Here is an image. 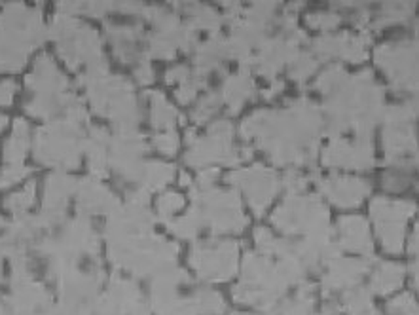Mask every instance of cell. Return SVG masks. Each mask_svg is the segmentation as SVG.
<instances>
[{"label": "cell", "mask_w": 419, "mask_h": 315, "mask_svg": "<svg viewBox=\"0 0 419 315\" xmlns=\"http://www.w3.org/2000/svg\"><path fill=\"white\" fill-rule=\"evenodd\" d=\"M228 181L239 186L247 194V200H249L250 207L255 209L256 215H262L264 209L271 204V200L276 197L277 190H279L277 175L264 165L234 171Z\"/></svg>", "instance_id": "11"}, {"label": "cell", "mask_w": 419, "mask_h": 315, "mask_svg": "<svg viewBox=\"0 0 419 315\" xmlns=\"http://www.w3.org/2000/svg\"><path fill=\"white\" fill-rule=\"evenodd\" d=\"M6 116H4V114H0V132H2V130H4V127H6Z\"/></svg>", "instance_id": "45"}, {"label": "cell", "mask_w": 419, "mask_h": 315, "mask_svg": "<svg viewBox=\"0 0 419 315\" xmlns=\"http://www.w3.org/2000/svg\"><path fill=\"white\" fill-rule=\"evenodd\" d=\"M204 218L199 215V211L192 209V213H188L184 218H178L175 223H171V230L175 232L177 236L183 237H194L197 236V232L201 230L204 226Z\"/></svg>", "instance_id": "27"}, {"label": "cell", "mask_w": 419, "mask_h": 315, "mask_svg": "<svg viewBox=\"0 0 419 315\" xmlns=\"http://www.w3.org/2000/svg\"><path fill=\"white\" fill-rule=\"evenodd\" d=\"M346 78H348L346 71H343L341 66L332 65L328 66L327 71L319 76V80H317V88H319L325 95H330V93L336 92V90L346 82Z\"/></svg>", "instance_id": "28"}, {"label": "cell", "mask_w": 419, "mask_h": 315, "mask_svg": "<svg viewBox=\"0 0 419 315\" xmlns=\"http://www.w3.org/2000/svg\"><path fill=\"white\" fill-rule=\"evenodd\" d=\"M177 52V44L175 40L165 36L162 33H154L150 36V55L154 57H162V59H171Z\"/></svg>", "instance_id": "32"}, {"label": "cell", "mask_w": 419, "mask_h": 315, "mask_svg": "<svg viewBox=\"0 0 419 315\" xmlns=\"http://www.w3.org/2000/svg\"><path fill=\"white\" fill-rule=\"evenodd\" d=\"M15 90H17V85L13 84L12 80H4V82H0V105H10Z\"/></svg>", "instance_id": "42"}, {"label": "cell", "mask_w": 419, "mask_h": 315, "mask_svg": "<svg viewBox=\"0 0 419 315\" xmlns=\"http://www.w3.org/2000/svg\"><path fill=\"white\" fill-rule=\"evenodd\" d=\"M343 306L348 309L349 315H367L372 308L370 304V293L364 289H355L346 295Z\"/></svg>", "instance_id": "29"}, {"label": "cell", "mask_w": 419, "mask_h": 315, "mask_svg": "<svg viewBox=\"0 0 419 315\" xmlns=\"http://www.w3.org/2000/svg\"><path fill=\"white\" fill-rule=\"evenodd\" d=\"M412 183V177H410V171L404 169H393L383 175V188L389 192H400L408 188Z\"/></svg>", "instance_id": "34"}, {"label": "cell", "mask_w": 419, "mask_h": 315, "mask_svg": "<svg viewBox=\"0 0 419 315\" xmlns=\"http://www.w3.org/2000/svg\"><path fill=\"white\" fill-rule=\"evenodd\" d=\"M253 93H255V82L250 78L249 65H245L241 73L234 74L226 80L222 99L228 103L229 112L236 114V112L241 111L243 103H247L253 97Z\"/></svg>", "instance_id": "19"}, {"label": "cell", "mask_w": 419, "mask_h": 315, "mask_svg": "<svg viewBox=\"0 0 419 315\" xmlns=\"http://www.w3.org/2000/svg\"><path fill=\"white\" fill-rule=\"evenodd\" d=\"M372 315H378V314H372Z\"/></svg>", "instance_id": "48"}, {"label": "cell", "mask_w": 419, "mask_h": 315, "mask_svg": "<svg viewBox=\"0 0 419 315\" xmlns=\"http://www.w3.org/2000/svg\"><path fill=\"white\" fill-rule=\"evenodd\" d=\"M285 186H287L288 192H292V194L301 192L306 188V177L301 175L300 171H288L287 175H285Z\"/></svg>", "instance_id": "39"}, {"label": "cell", "mask_w": 419, "mask_h": 315, "mask_svg": "<svg viewBox=\"0 0 419 315\" xmlns=\"http://www.w3.org/2000/svg\"><path fill=\"white\" fill-rule=\"evenodd\" d=\"M319 106L300 99L290 103L287 111H260L245 120L243 137L255 139L277 165H301L313 162L322 130Z\"/></svg>", "instance_id": "1"}, {"label": "cell", "mask_w": 419, "mask_h": 315, "mask_svg": "<svg viewBox=\"0 0 419 315\" xmlns=\"http://www.w3.org/2000/svg\"><path fill=\"white\" fill-rule=\"evenodd\" d=\"M192 266L209 281H224L234 276L237 268V245L232 241L199 245L192 251Z\"/></svg>", "instance_id": "10"}, {"label": "cell", "mask_w": 419, "mask_h": 315, "mask_svg": "<svg viewBox=\"0 0 419 315\" xmlns=\"http://www.w3.org/2000/svg\"><path fill=\"white\" fill-rule=\"evenodd\" d=\"M152 103V125L157 130H171L173 125L177 124L178 114L173 106L167 103V99L164 97V93L154 92L150 93Z\"/></svg>", "instance_id": "23"}, {"label": "cell", "mask_w": 419, "mask_h": 315, "mask_svg": "<svg viewBox=\"0 0 419 315\" xmlns=\"http://www.w3.org/2000/svg\"><path fill=\"white\" fill-rule=\"evenodd\" d=\"M93 108L101 116H108L122 130H133L139 122L137 99L133 95V88L127 80L120 76H105L87 85Z\"/></svg>", "instance_id": "3"}, {"label": "cell", "mask_w": 419, "mask_h": 315, "mask_svg": "<svg viewBox=\"0 0 419 315\" xmlns=\"http://www.w3.org/2000/svg\"><path fill=\"white\" fill-rule=\"evenodd\" d=\"M188 8H192L190 12V29L197 31V29H205V31H213L218 33V27H220V18L215 10H211L207 6L201 4H188Z\"/></svg>", "instance_id": "25"}, {"label": "cell", "mask_w": 419, "mask_h": 315, "mask_svg": "<svg viewBox=\"0 0 419 315\" xmlns=\"http://www.w3.org/2000/svg\"><path fill=\"white\" fill-rule=\"evenodd\" d=\"M338 232H340V247H346L360 255H372V239L368 234L364 218L355 217V215L340 218Z\"/></svg>", "instance_id": "17"}, {"label": "cell", "mask_w": 419, "mask_h": 315, "mask_svg": "<svg viewBox=\"0 0 419 315\" xmlns=\"http://www.w3.org/2000/svg\"><path fill=\"white\" fill-rule=\"evenodd\" d=\"M194 204L204 223H209L215 232H239L247 224L239 197L234 192L204 188L194 194Z\"/></svg>", "instance_id": "7"}, {"label": "cell", "mask_w": 419, "mask_h": 315, "mask_svg": "<svg viewBox=\"0 0 419 315\" xmlns=\"http://www.w3.org/2000/svg\"><path fill=\"white\" fill-rule=\"evenodd\" d=\"M173 175H175L173 165L162 164V162H148V164H141L135 183L143 184V188L146 192L157 190V188H162V186L169 183Z\"/></svg>", "instance_id": "20"}, {"label": "cell", "mask_w": 419, "mask_h": 315, "mask_svg": "<svg viewBox=\"0 0 419 315\" xmlns=\"http://www.w3.org/2000/svg\"><path fill=\"white\" fill-rule=\"evenodd\" d=\"M178 145H180V141L173 132L169 133H159L154 137V146H156L157 150L162 152V154H169L173 156L175 152L178 150Z\"/></svg>", "instance_id": "38"}, {"label": "cell", "mask_w": 419, "mask_h": 315, "mask_svg": "<svg viewBox=\"0 0 419 315\" xmlns=\"http://www.w3.org/2000/svg\"><path fill=\"white\" fill-rule=\"evenodd\" d=\"M27 84L33 90L34 95H63L66 93V78L59 73L50 55H42L34 63V69L31 76L27 78Z\"/></svg>", "instance_id": "15"}, {"label": "cell", "mask_w": 419, "mask_h": 315, "mask_svg": "<svg viewBox=\"0 0 419 315\" xmlns=\"http://www.w3.org/2000/svg\"><path fill=\"white\" fill-rule=\"evenodd\" d=\"M367 272V260H355V258H351V260H336V262L330 264V270H328V274L325 276L322 283H325V289L327 290L351 287Z\"/></svg>", "instance_id": "18"}, {"label": "cell", "mask_w": 419, "mask_h": 315, "mask_svg": "<svg viewBox=\"0 0 419 315\" xmlns=\"http://www.w3.org/2000/svg\"><path fill=\"white\" fill-rule=\"evenodd\" d=\"M308 25L311 29H321V31H330L334 27L340 25V15L338 13H330V12H317V13H309L308 18Z\"/></svg>", "instance_id": "35"}, {"label": "cell", "mask_w": 419, "mask_h": 315, "mask_svg": "<svg viewBox=\"0 0 419 315\" xmlns=\"http://www.w3.org/2000/svg\"><path fill=\"white\" fill-rule=\"evenodd\" d=\"M34 192H36V184L31 183L27 184L25 188L17 194H12V196L6 200V207L13 213H25L34 202Z\"/></svg>", "instance_id": "31"}, {"label": "cell", "mask_w": 419, "mask_h": 315, "mask_svg": "<svg viewBox=\"0 0 419 315\" xmlns=\"http://www.w3.org/2000/svg\"><path fill=\"white\" fill-rule=\"evenodd\" d=\"M404 279V266L393 262L380 264L378 272L374 274L370 289L378 295H389L395 289H399L400 283Z\"/></svg>", "instance_id": "22"}, {"label": "cell", "mask_w": 419, "mask_h": 315, "mask_svg": "<svg viewBox=\"0 0 419 315\" xmlns=\"http://www.w3.org/2000/svg\"><path fill=\"white\" fill-rule=\"evenodd\" d=\"M232 135L234 127L228 120H216L211 125L209 135L204 139H197L190 146V150L186 154V164L192 167H205L209 164H228L236 165L239 162H245L253 156L250 148L245 150H236L232 145Z\"/></svg>", "instance_id": "5"}, {"label": "cell", "mask_w": 419, "mask_h": 315, "mask_svg": "<svg viewBox=\"0 0 419 315\" xmlns=\"http://www.w3.org/2000/svg\"><path fill=\"white\" fill-rule=\"evenodd\" d=\"M135 76H137L139 84H152L154 82V71H152V66L148 65V61L144 59L141 61L137 65V69H135Z\"/></svg>", "instance_id": "40"}, {"label": "cell", "mask_w": 419, "mask_h": 315, "mask_svg": "<svg viewBox=\"0 0 419 315\" xmlns=\"http://www.w3.org/2000/svg\"><path fill=\"white\" fill-rule=\"evenodd\" d=\"M413 8L416 4H408V2H397V4H381L380 13H378V20L374 21V29H380V27L393 25V23H400V21L410 20Z\"/></svg>", "instance_id": "24"}, {"label": "cell", "mask_w": 419, "mask_h": 315, "mask_svg": "<svg viewBox=\"0 0 419 315\" xmlns=\"http://www.w3.org/2000/svg\"><path fill=\"white\" fill-rule=\"evenodd\" d=\"M370 44V34H349L341 33L334 36H322V38L315 40L313 52L317 57H343L348 61H362L367 59V46Z\"/></svg>", "instance_id": "13"}, {"label": "cell", "mask_w": 419, "mask_h": 315, "mask_svg": "<svg viewBox=\"0 0 419 315\" xmlns=\"http://www.w3.org/2000/svg\"><path fill=\"white\" fill-rule=\"evenodd\" d=\"M52 38L59 42V53L71 69H78L82 63L93 65L103 61L101 42L95 31L82 25L71 15H57L48 29Z\"/></svg>", "instance_id": "4"}, {"label": "cell", "mask_w": 419, "mask_h": 315, "mask_svg": "<svg viewBox=\"0 0 419 315\" xmlns=\"http://www.w3.org/2000/svg\"><path fill=\"white\" fill-rule=\"evenodd\" d=\"M283 82H276V84L271 85V88H269L268 92H264L262 95L266 99H271V97H276V95H279V93H281V90H283Z\"/></svg>", "instance_id": "44"}, {"label": "cell", "mask_w": 419, "mask_h": 315, "mask_svg": "<svg viewBox=\"0 0 419 315\" xmlns=\"http://www.w3.org/2000/svg\"><path fill=\"white\" fill-rule=\"evenodd\" d=\"M31 146V132H29V125L23 120L15 122L13 127V135L8 139L6 146H4V160L8 165L21 164L27 156V150Z\"/></svg>", "instance_id": "21"}, {"label": "cell", "mask_w": 419, "mask_h": 315, "mask_svg": "<svg viewBox=\"0 0 419 315\" xmlns=\"http://www.w3.org/2000/svg\"><path fill=\"white\" fill-rule=\"evenodd\" d=\"M78 207L82 213H111L118 211V200L99 181L85 178L78 184Z\"/></svg>", "instance_id": "16"}, {"label": "cell", "mask_w": 419, "mask_h": 315, "mask_svg": "<svg viewBox=\"0 0 419 315\" xmlns=\"http://www.w3.org/2000/svg\"><path fill=\"white\" fill-rule=\"evenodd\" d=\"M288 65H290V78L296 82H304L315 73V69L319 66V59H315L309 53H298Z\"/></svg>", "instance_id": "26"}, {"label": "cell", "mask_w": 419, "mask_h": 315, "mask_svg": "<svg viewBox=\"0 0 419 315\" xmlns=\"http://www.w3.org/2000/svg\"><path fill=\"white\" fill-rule=\"evenodd\" d=\"M84 146L80 124L71 120H57L42 127L34 137V158L48 165L76 167L80 150Z\"/></svg>", "instance_id": "2"}, {"label": "cell", "mask_w": 419, "mask_h": 315, "mask_svg": "<svg viewBox=\"0 0 419 315\" xmlns=\"http://www.w3.org/2000/svg\"><path fill=\"white\" fill-rule=\"evenodd\" d=\"M277 228L287 234L306 232L309 236L330 232L325 205L313 196H290L271 217Z\"/></svg>", "instance_id": "6"}, {"label": "cell", "mask_w": 419, "mask_h": 315, "mask_svg": "<svg viewBox=\"0 0 419 315\" xmlns=\"http://www.w3.org/2000/svg\"><path fill=\"white\" fill-rule=\"evenodd\" d=\"M220 105H222V97L218 95V93H209V95H205L199 103H197L196 111H194V122L196 124H204V122H207V120L215 114L218 108H220Z\"/></svg>", "instance_id": "30"}, {"label": "cell", "mask_w": 419, "mask_h": 315, "mask_svg": "<svg viewBox=\"0 0 419 315\" xmlns=\"http://www.w3.org/2000/svg\"><path fill=\"white\" fill-rule=\"evenodd\" d=\"M183 207V197L175 194V192H169V194H164V196L159 197V202H157V211H159V215L164 218L171 217L175 211H178Z\"/></svg>", "instance_id": "37"}, {"label": "cell", "mask_w": 419, "mask_h": 315, "mask_svg": "<svg viewBox=\"0 0 419 315\" xmlns=\"http://www.w3.org/2000/svg\"><path fill=\"white\" fill-rule=\"evenodd\" d=\"M319 188L338 207H357L370 194V184L362 178L332 177L321 181Z\"/></svg>", "instance_id": "14"}, {"label": "cell", "mask_w": 419, "mask_h": 315, "mask_svg": "<svg viewBox=\"0 0 419 315\" xmlns=\"http://www.w3.org/2000/svg\"><path fill=\"white\" fill-rule=\"evenodd\" d=\"M321 315H338V314H336L334 309H325V312H322Z\"/></svg>", "instance_id": "47"}, {"label": "cell", "mask_w": 419, "mask_h": 315, "mask_svg": "<svg viewBox=\"0 0 419 315\" xmlns=\"http://www.w3.org/2000/svg\"><path fill=\"white\" fill-rule=\"evenodd\" d=\"M376 61L389 76L395 90L399 92H416L418 88V48L416 42L400 40L387 42L378 48Z\"/></svg>", "instance_id": "8"}, {"label": "cell", "mask_w": 419, "mask_h": 315, "mask_svg": "<svg viewBox=\"0 0 419 315\" xmlns=\"http://www.w3.org/2000/svg\"><path fill=\"white\" fill-rule=\"evenodd\" d=\"M322 164L328 167L368 169L374 165L372 135H355L353 141L336 137L322 152Z\"/></svg>", "instance_id": "12"}, {"label": "cell", "mask_w": 419, "mask_h": 315, "mask_svg": "<svg viewBox=\"0 0 419 315\" xmlns=\"http://www.w3.org/2000/svg\"><path fill=\"white\" fill-rule=\"evenodd\" d=\"M218 175V171L216 169H204L201 173H199V186L201 188H209L211 184H213V181H215V177Z\"/></svg>", "instance_id": "43"}, {"label": "cell", "mask_w": 419, "mask_h": 315, "mask_svg": "<svg viewBox=\"0 0 419 315\" xmlns=\"http://www.w3.org/2000/svg\"><path fill=\"white\" fill-rule=\"evenodd\" d=\"M188 78H190V71L186 66H175V69H171L169 73L165 74V82L167 84H175V82L184 84Z\"/></svg>", "instance_id": "41"}, {"label": "cell", "mask_w": 419, "mask_h": 315, "mask_svg": "<svg viewBox=\"0 0 419 315\" xmlns=\"http://www.w3.org/2000/svg\"><path fill=\"white\" fill-rule=\"evenodd\" d=\"M311 287L300 290V295L296 296L294 300H290L283 306V315H308L311 306H313V298H311Z\"/></svg>", "instance_id": "33"}, {"label": "cell", "mask_w": 419, "mask_h": 315, "mask_svg": "<svg viewBox=\"0 0 419 315\" xmlns=\"http://www.w3.org/2000/svg\"><path fill=\"white\" fill-rule=\"evenodd\" d=\"M416 205L402 200H387L378 197L372 202V217L378 226L381 243L389 253H400L408 218L412 217Z\"/></svg>", "instance_id": "9"}, {"label": "cell", "mask_w": 419, "mask_h": 315, "mask_svg": "<svg viewBox=\"0 0 419 315\" xmlns=\"http://www.w3.org/2000/svg\"><path fill=\"white\" fill-rule=\"evenodd\" d=\"M31 171L23 167L21 164H13V165H6L4 171H2V175H0V186H12V184L20 183L21 178H25Z\"/></svg>", "instance_id": "36"}, {"label": "cell", "mask_w": 419, "mask_h": 315, "mask_svg": "<svg viewBox=\"0 0 419 315\" xmlns=\"http://www.w3.org/2000/svg\"><path fill=\"white\" fill-rule=\"evenodd\" d=\"M180 183L190 184V181H188V175H180Z\"/></svg>", "instance_id": "46"}]
</instances>
